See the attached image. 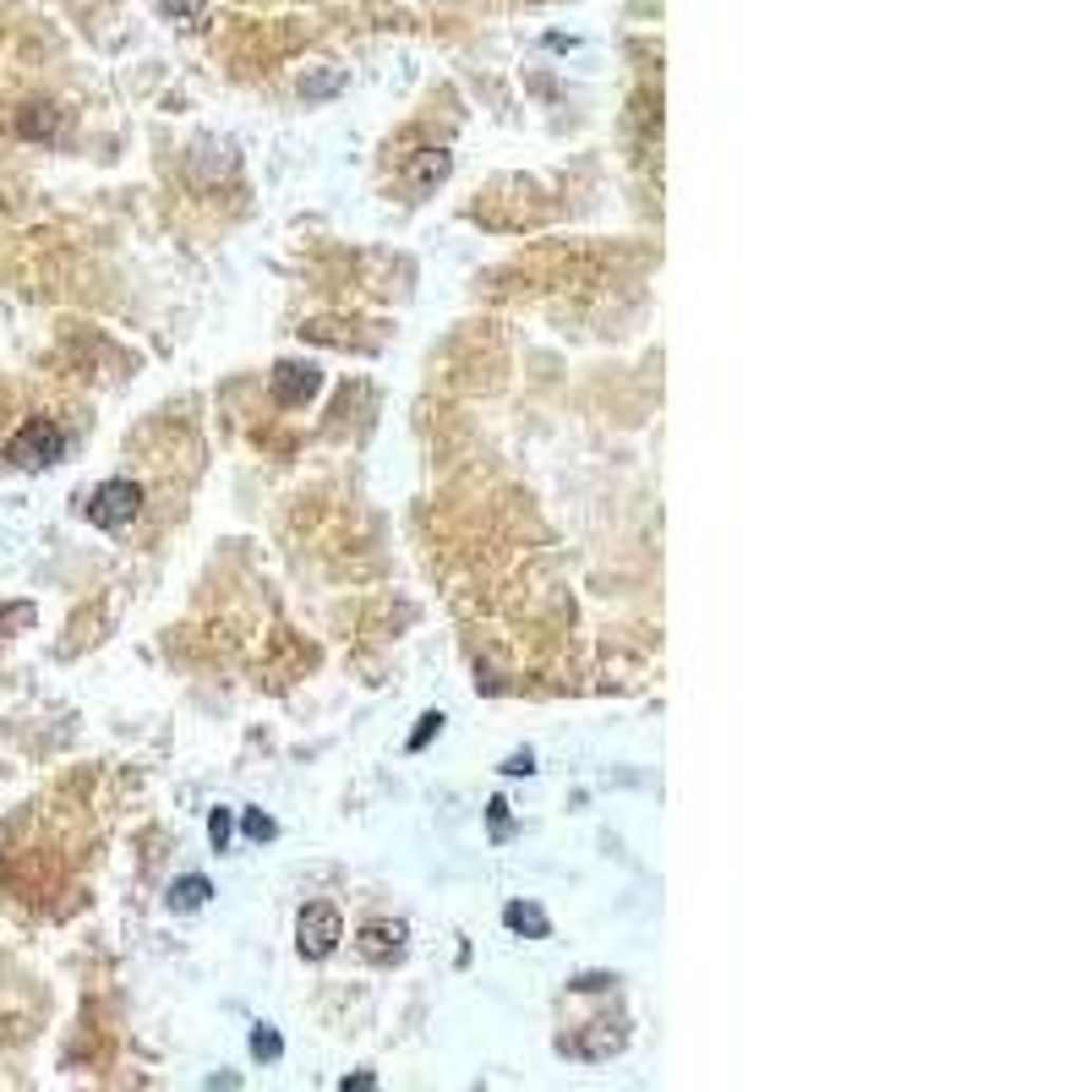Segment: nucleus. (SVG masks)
Instances as JSON below:
<instances>
[{"instance_id":"obj_16","label":"nucleus","mask_w":1092,"mask_h":1092,"mask_svg":"<svg viewBox=\"0 0 1092 1092\" xmlns=\"http://www.w3.org/2000/svg\"><path fill=\"white\" fill-rule=\"evenodd\" d=\"M208 836H213V847H219V852L230 847V809H213V820H208Z\"/></svg>"},{"instance_id":"obj_12","label":"nucleus","mask_w":1092,"mask_h":1092,"mask_svg":"<svg viewBox=\"0 0 1092 1092\" xmlns=\"http://www.w3.org/2000/svg\"><path fill=\"white\" fill-rule=\"evenodd\" d=\"M158 12L175 17V22H191V17H203V12H208V0H158Z\"/></svg>"},{"instance_id":"obj_7","label":"nucleus","mask_w":1092,"mask_h":1092,"mask_svg":"<svg viewBox=\"0 0 1092 1092\" xmlns=\"http://www.w3.org/2000/svg\"><path fill=\"white\" fill-rule=\"evenodd\" d=\"M404 950V923H366L361 928V956L366 961H394Z\"/></svg>"},{"instance_id":"obj_1","label":"nucleus","mask_w":1092,"mask_h":1092,"mask_svg":"<svg viewBox=\"0 0 1092 1092\" xmlns=\"http://www.w3.org/2000/svg\"><path fill=\"white\" fill-rule=\"evenodd\" d=\"M339 940H344V918H339V907H328V902H306L301 918H296V950H301L306 961H323V956L339 950Z\"/></svg>"},{"instance_id":"obj_17","label":"nucleus","mask_w":1092,"mask_h":1092,"mask_svg":"<svg viewBox=\"0 0 1092 1092\" xmlns=\"http://www.w3.org/2000/svg\"><path fill=\"white\" fill-rule=\"evenodd\" d=\"M503 770H508V776H530V770H535V759H530V754H513Z\"/></svg>"},{"instance_id":"obj_10","label":"nucleus","mask_w":1092,"mask_h":1092,"mask_svg":"<svg viewBox=\"0 0 1092 1092\" xmlns=\"http://www.w3.org/2000/svg\"><path fill=\"white\" fill-rule=\"evenodd\" d=\"M503 923L513 928V935H535V940H546V928H552L541 907H525V902H513V907L503 912Z\"/></svg>"},{"instance_id":"obj_18","label":"nucleus","mask_w":1092,"mask_h":1092,"mask_svg":"<svg viewBox=\"0 0 1092 1092\" xmlns=\"http://www.w3.org/2000/svg\"><path fill=\"white\" fill-rule=\"evenodd\" d=\"M573 989H613V978H601V973H590V978H573Z\"/></svg>"},{"instance_id":"obj_15","label":"nucleus","mask_w":1092,"mask_h":1092,"mask_svg":"<svg viewBox=\"0 0 1092 1092\" xmlns=\"http://www.w3.org/2000/svg\"><path fill=\"white\" fill-rule=\"evenodd\" d=\"M241 830H246V836H251V842H274V830H279V825H274L268 814H257V809H251V814L241 820Z\"/></svg>"},{"instance_id":"obj_4","label":"nucleus","mask_w":1092,"mask_h":1092,"mask_svg":"<svg viewBox=\"0 0 1092 1092\" xmlns=\"http://www.w3.org/2000/svg\"><path fill=\"white\" fill-rule=\"evenodd\" d=\"M317 389H323V372H317L312 361H279V366H274V399H279L284 410L306 404Z\"/></svg>"},{"instance_id":"obj_2","label":"nucleus","mask_w":1092,"mask_h":1092,"mask_svg":"<svg viewBox=\"0 0 1092 1092\" xmlns=\"http://www.w3.org/2000/svg\"><path fill=\"white\" fill-rule=\"evenodd\" d=\"M137 513H143V487L126 481V475L105 481V487L88 497V525H99V530H126Z\"/></svg>"},{"instance_id":"obj_14","label":"nucleus","mask_w":1092,"mask_h":1092,"mask_svg":"<svg viewBox=\"0 0 1092 1092\" xmlns=\"http://www.w3.org/2000/svg\"><path fill=\"white\" fill-rule=\"evenodd\" d=\"M251 1054H257V1059H279V1054H284V1043H279L274 1027H257V1033H251Z\"/></svg>"},{"instance_id":"obj_11","label":"nucleus","mask_w":1092,"mask_h":1092,"mask_svg":"<svg viewBox=\"0 0 1092 1092\" xmlns=\"http://www.w3.org/2000/svg\"><path fill=\"white\" fill-rule=\"evenodd\" d=\"M339 88H344V72H323V77H306V82H301L306 99H328V93H339Z\"/></svg>"},{"instance_id":"obj_5","label":"nucleus","mask_w":1092,"mask_h":1092,"mask_svg":"<svg viewBox=\"0 0 1092 1092\" xmlns=\"http://www.w3.org/2000/svg\"><path fill=\"white\" fill-rule=\"evenodd\" d=\"M568 1054H580V1059H613L623 1049V1027L618 1021H590L580 1038H563Z\"/></svg>"},{"instance_id":"obj_8","label":"nucleus","mask_w":1092,"mask_h":1092,"mask_svg":"<svg viewBox=\"0 0 1092 1092\" xmlns=\"http://www.w3.org/2000/svg\"><path fill=\"white\" fill-rule=\"evenodd\" d=\"M208 896H213V885H208L203 874H186V880L170 885V907H175V912H197Z\"/></svg>"},{"instance_id":"obj_6","label":"nucleus","mask_w":1092,"mask_h":1092,"mask_svg":"<svg viewBox=\"0 0 1092 1092\" xmlns=\"http://www.w3.org/2000/svg\"><path fill=\"white\" fill-rule=\"evenodd\" d=\"M443 175H448V153H443V148H421V153L410 158V170H404V186L415 191V197H427Z\"/></svg>"},{"instance_id":"obj_3","label":"nucleus","mask_w":1092,"mask_h":1092,"mask_svg":"<svg viewBox=\"0 0 1092 1092\" xmlns=\"http://www.w3.org/2000/svg\"><path fill=\"white\" fill-rule=\"evenodd\" d=\"M60 454H67V432H60L55 421H27L17 437H12V448H6V459L17 465V470H50Z\"/></svg>"},{"instance_id":"obj_9","label":"nucleus","mask_w":1092,"mask_h":1092,"mask_svg":"<svg viewBox=\"0 0 1092 1092\" xmlns=\"http://www.w3.org/2000/svg\"><path fill=\"white\" fill-rule=\"evenodd\" d=\"M55 126H60V115L50 110V105H22V115H17V132L22 137H55Z\"/></svg>"},{"instance_id":"obj_13","label":"nucleus","mask_w":1092,"mask_h":1092,"mask_svg":"<svg viewBox=\"0 0 1092 1092\" xmlns=\"http://www.w3.org/2000/svg\"><path fill=\"white\" fill-rule=\"evenodd\" d=\"M437 732H443V716H437V711H427V716H421V727H415V732H410V754H421V749L432 743V737H437Z\"/></svg>"}]
</instances>
